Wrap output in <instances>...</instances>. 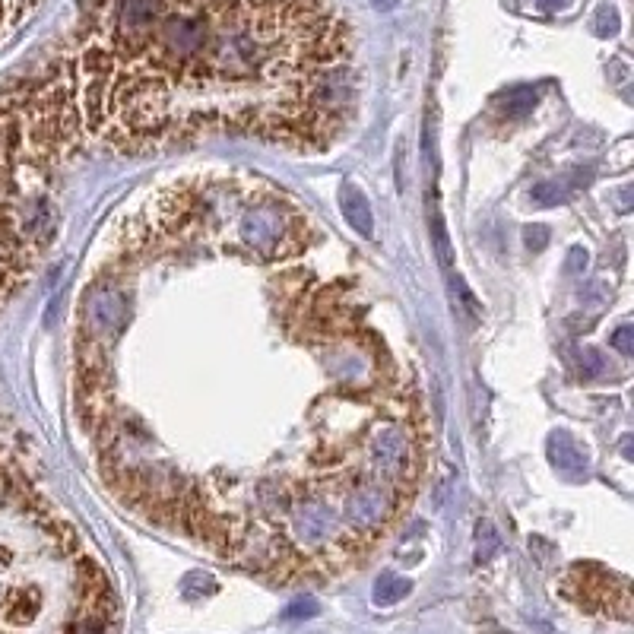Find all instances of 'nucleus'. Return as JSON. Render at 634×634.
<instances>
[{
  "instance_id": "1",
  "label": "nucleus",
  "mask_w": 634,
  "mask_h": 634,
  "mask_svg": "<svg viewBox=\"0 0 634 634\" xmlns=\"http://www.w3.org/2000/svg\"><path fill=\"white\" fill-rule=\"evenodd\" d=\"M16 96L61 156L207 134L327 146L356 105L352 29L333 0H102Z\"/></svg>"
},
{
  "instance_id": "2",
  "label": "nucleus",
  "mask_w": 634,
  "mask_h": 634,
  "mask_svg": "<svg viewBox=\"0 0 634 634\" xmlns=\"http://www.w3.org/2000/svg\"><path fill=\"white\" fill-rule=\"evenodd\" d=\"M568 600L590 612H609L615 619H631V596L625 577H612L593 565H574L562 584Z\"/></svg>"
},
{
  "instance_id": "3",
  "label": "nucleus",
  "mask_w": 634,
  "mask_h": 634,
  "mask_svg": "<svg viewBox=\"0 0 634 634\" xmlns=\"http://www.w3.org/2000/svg\"><path fill=\"white\" fill-rule=\"evenodd\" d=\"M42 612V590L32 584H20V587H7L0 593V615H4L7 625L23 628L29 622H35V615Z\"/></svg>"
},
{
  "instance_id": "4",
  "label": "nucleus",
  "mask_w": 634,
  "mask_h": 634,
  "mask_svg": "<svg viewBox=\"0 0 634 634\" xmlns=\"http://www.w3.org/2000/svg\"><path fill=\"white\" fill-rule=\"evenodd\" d=\"M340 210H343L349 226L356 229L359 235H365V238L375 235V216H371V207H368V200H365V194L359 188L346 184V188L340 191Z\"/></svg>"
},
{
  "instance_id": "5",
  "label": "nucleus",
  "mask_w": 634,
  "mask_h": 634,
  "mask_svg": "<svg viewBox=\"0 0 634 634\" xmlns=\"http://www.w3.org/2000/svg\"><path fill=\"white\" fill-rule=\"evenodd\" d=\"M413 590V584L406 581V577H397V574H384L381 581L375 584V603L378 606H394L400 600H406V593Z\"/></svg>"
},
{
  "instance_id": "6",
  "label": "nucleus",
  "mask_w": 634,
  "mask_h": 634,
  "mask_svg": "<svg viewBox=\"0 0 634 634\" xmlns=\"http://www.w3.org/2000/svg\"><path fill=\"white\" fill-rule=\"evenodd\" d=\"M505 102H511V115H527V111L536 105V96H533V92L530 89H517V92H511V96L505 99Z\"/></svg>"
},
{
  "instance_id": "7",
  "label": "nucleus",
  "mask_w": 634,
  "mask_h": 634,
  "mask_svg": "<svg viewBox=\"0 0 634 634\" xmlns=\"http://www.w3.org/2000/svg\"><path fill=\"white\" fill-rule=\"evenodd\" d=\"M612 343H615V349H619V352H625V356H628V352H631V346H634V330H631L628 324H625V327H619V330H615Z\"/></svg>"
},
{
  "instance_id": "8",
  "label": "nucleus",
  "mask_w": 634,
  "mask_h": 634,
  "mask_svg": "<svg viewBox=\"0 0 634 634\" xmlns=\"http://www.w3.org/2000/svg\"><path fill=\"white\" fill-rule=\"evenodd\" d=\"M568 4H571V0H539V7H543V10H562Z\"/></svg>"
},
{
  "instance_id": "9",
  "label": "nucleus",
  "mask_w": 634,
  "mask_h": 634,
  "mask_svg": "<svg viewBox=\"0 0 634 634\" xmlns=\"http://www.w3.org/2000/svg\"><path fill=\"white\" fill-rule=\"evenodd\" d=\"M375 4H378L381 10H387V7H394V4H397V0H375Z\"/></svg>"
}]
</instances>
